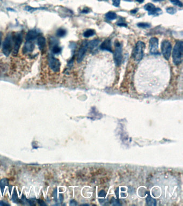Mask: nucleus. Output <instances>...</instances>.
Listing matches in <instances>:
<instances>
[{"label":"nucleus","mask_w":183,"mask_h":206,"mask_svg":"<svg viewBox=\"0 0 183 206\" xmlns=\"http://www.w3.org/2000/svg\"><path fill=\"white\" fill-rule=\"evenodd\" d=\"M183 42L182 41L177 42L173 51V62L175 65H180L183 60Z\"/></svg>","instance_id":"obj_1"},{"label":"nucleus","mask_w":183,"mask_h":206,"mask_svg":"<svg viewBox=\"0 0 183 206\" xmlns=\"http://www.w3.org/2000/svg\"><path fill=\"white\" fill-rule=\"evenodd\" d=\"M145 44L141 41H138L135 46L133 52V58L135 61H140L144 56V50L145 49Z\"/></svg>","instance_id":"obj_2"},{"label":"nucleus","mask_w":183,"mask_h":206,"mask_svg":"<svg viewBox=\"0 0 183 206\" xmlns=\"http://www.w3.org/2000/svg\"><path fill=\"white\" fill-rule=\"evenodd\" d=\"M14 39L12 35L9 34L5 39L3 44L2 52L5 56H9L13 49Z\"/></svg>","instance_id":"obj_3"},{"label":"nucleus","mask_w":183,"mask_h":206,"mask_svg":"<svg viewBox=\"0 0 183 206\" xmlns=\"http://www.w3.org/2000/svg\"><path fill=\"white\" fill-rule=\"evenodd\" d=\"M113 59L116 65L117 66H120L122 61V48L121 44L119 42L116 43Z\"/></svg>","instance_id":"obj_4"},{"label":"nucleus","mask_w":183,"mask_h":206,"mask_svg":"<svg viewBox=\"0 0 183 206\" xmlns=\"http://www.w3.org/2000/svg\"><path fill=\"white\" fill-rule=\"evenodd\" d=\"M172 46L169 41L165 40L161 44V51L163 55L166 60H169L171 55Z\"/></svg>","instance_id":"obj_5"},{"label":"nucleus","mask_w":183,"mask_h":206,"mask_svg":"<svg viewBox=\"0 0 183 206\" xmlns=\"http://www.w3.org/2000/svg\"><path fill=\"white\" fill-rule=\"evenodd\" d=\"M48 64L51 69L55 73L59 72L60 70L61 63L58 59L55 58L52 55H49L48 57Z\"/></svg>","instance_id":"obj_6"},{"label":"nucleus","mask_w":183,"mask_h":206,"mask_svg":"<svg viewBox=\"0 0 183 206\" xmlns=\"http://www.w3.org/2000/svg\"><path fill=\"white\" fill-rule=\"evenodd\" d=\"M14 45L13 49V55L17 56L22 42V36L21 33H17L13 36Z\"/></svg>","instance_id":"obj_7"},{"label":"nucleus","mask_w":183,"mask_h":206,"mask_svg":"<svg viewBox=\"0 0 183 206\" xmlns=\"http://www.w3.org/2000/svg\"><path fill=\"white\" fill-rule=\"evenodd\" d=\"M144 9L145 10L148 11L149 15H152L154 16H157L162 14L163 11L160 8H156L151 3L146 4L144 6Z\"/></svg>","instance_id":"obj_8"},{"label":"nucleus","mask_w":183,"mask_h":206,"mask_svg":"<svg viewBox=\"0 0 183 206\" xmlns=\"http://www.w3.org/2000/svg\"><path fill=\"white\" fill-rule=\"evenodd\" d=\"M88 49V42L86 40H84L82 43L77 53V61L78 63H80L83 61V59L86 55Z\"/></svg>","instance_id":"obj_9"},{"label":"nucleus","mask_w":183,"mask_h":206,"mask_svg":"<svg viewBox=\"0 0 183 206\" xmlns=\"http://www.w3.org/2000/svg\"><path fill=\"white\" fill-rule=\"evenodd\" d=\"M150 53L152 55H159V39L155 37H153L149 40Z\"/></svg>","instance_id":"obj_10"},{"label":"nucleus","mask_w":183,"mask_h":206,"mask_svg":"<svg viewBox=\"0 0 183 206\" xmlns=\"http://www.w3.org/2000/svg\"><path fill=\"white\" fill-rule=\"evenodd\" d=\"M39 33L37 30H31L28 32L26 35V41L32 42L36 38H38L39 36Z\"/></svg>","instance_id":"obj_11"},{"label":"nucleus","mask_w":183,"mask_h":206,"mask_svg":"<svg viewBox=\"0 0 183 206\" xmlns=\"http://www.w3.org/2000/svg\"><path fill=\"white\" fill-rule=\"evenodd\" d=\"M100 49L103 51H108L112 53V46H111V40L110 39H106L102 43L100 46Z\"/></svg>","instance_id":"obj_12"},{"label":"nucleus","mask_w":183,"mask_h":206,"mask_svg":"<svg viewBox=\"0 0 183 206\" xmlns=\"http://www.w3.org/2000/svg\"><path fill=\"white\" fill-rule=\"evenodd\" d=\"M100 43V41L98 39L93 40L88 42V47L90 49V52L92 53L96 52Z\"/></svg>","instance_id":"obj_13"},{"label":"nucleus","mask_w":183,"mask_h":206,"mask_svg":"<svg viewBox=\"0 0 183 206\" xmlns=\"http://www.w3.org/2000/svg\"><path fill=\"white\" fill-rule=\"evenodd\" d=\"M35 49V45L32 42H26L23 48L22 51L24 54H27L33 52Z\"/></svg>","instance_id":"obj_14"},{"label":"nucleus","mask_w":183,"mask_h":206,"mask_svg":"<svg viewBox=\"0 0 183 206\" xmlns=\"http://www.w3.org/2000/svg\"><path fill=\"white\" fill-rule=\"evenodd\" d=\"M39 49L41 51H44L46 47V39L43 36H39L37 40Z\"/></svg>","instance_id":"obj_15"},{"label":"nucleus","mask_w":183,"mask_h":206,"mask_svg":"<svg viewBox=\"0 0 183 206\" xmlns=\"http://www.w3.org/2000/svg\"><path fill=\"white\" fill-rule=\"evenodd\" d=\"M117 18V15L116 12L113 11H109L105 14V18L109 21H113Z\"/></svg>","instance_id":"obj_16"},{"label":"nucleus","mask_w":183,"mask_h":206,"mask_svg":"<svg viewBox=\"0 0 183 206\" xmlns=\"http://www.w3.org/2000/svg\"><path fill=\"white\" fill-rule=\"evenodd\" d=\"M96 34V31L93 29H88L83 33V36L85 38H90Z\"/></svg>","instance_id":"obj_17"},{"label":"nucleus","mask_w":183,"mask_h":206,"mask_svg":"<svg viewBox=\"0 0 183 206\" xmlns=\"http://www.w3.org/2000/svg\"><path fill=\"white\" fill-rule=\"evenodd\" d=\"M9 184V180L7 178H4L2 179L1 181H0V188L2 191V193H3L4 189L6 186H7V185Z\"/></svg>","instance_id":"obj_18"},{"label":"nucleus","mask_w":183,"mask_h":206,"mask_svg":"<svg viewBox=\"0 0 183 206\" xmlns=\"http://www.w3.org/2000/svg\"><path fill=\"white\" fill-rule=\"evenodd\" d=\"M56 35L59 37H63L66 35L67 34V31H66L65 29L63 28H59L58 30V31H56Z\"/></svg>","instance_id":"obj_19"},{"label":"nucleus","mask_w":183,"mask_h":206,"mask_svg":"<svg viewBox=\"0 0 183 206\" xmlns=\"http://www.w3.org/2000/svg\"><path fill=\"white\" fill-rule=\"evenodd\" d=\"M137 26L138 28H150L151 27V25L148 23H144V22H142V23H138L137 24Z\"/></svg>","instance_id":"obj_20"},{"label":"nucleus","mask_w":183,"mask_h":206,"mask_svg":"<svg viewBox=\"0 0 183 206\" xmlns=\"http://www.w3.org/2000/svg\"><path fill=\"white\" fill-rule=\"evenodd\" d=\"M61 51V48L58 45L53 46L52 49V52L54 54H59Z\"/></svg>","instance_id":"obj_21"},{"label":"nucleus","mask_w":183,"mask_h":206,"mask_svg":"<svg viewBox=\"0 0 183 206\" xmlns=\"http://www.w3.org/2000/svg\"><path fill=\"white\" fill-rule=\"evenodd\" d=\"M166 12L169 14L173 15L177 12V10L176 8L173 7L167 8L166 9Z\"/></svg>","instance_id":"obj_22"},{"label":"nucleus","mask_w":183,"mask_h":206,"mask_svg":"<svg viewBox=\"0 0 183 206\" xmlns=\"http://www.w3.org/2000/svg\"><path fill=\"white\" fill-rule=\"evenodd\" d=\"M169 1L175 6H176L179 7H182L183 6L182 3L180 1V0H169Z\"/></svg>","instance_id":"obj_23"},{"label":"nucleus","mask_w":183,"mask_h":206,"mask_svg":"<svg viewBox=\"0 0 183 206\" xmlns=\"http://www.w3.org/2000/svg\"><path fill=\"white\" fill-rule=\"evenodd\" d=\"M113 5L116 7H119L120 4V0H112Z\"/></svg>","instance_id":"obj_24"},{"label":"nucleus","mask_w":183,"mask_h":206,"mask_svg":"<svg viewBox=\"0 0 183 206\" xmlns=\"http://www.w3.org/2000/svg\"><path fill=\"white\" fill-rule=\"evenodd\" d=\"M18 200V196L17 194V193H16V191L15 190L14 191V194L13 196V200L15 201V202H16Z\"/></svg>","instance_id":"obj_25"},{"label":"nucleus","mask_w":183,"mask_h":206,"mask_svg":"<svg viewBox=\"0 0 183 206\" xmlns=\"http://www.w3.org/2000/svg\"><path fill=\"white\" fill-rule=\"evenodd\" d=\"M90 11H91L90 9L88 8H84L83 10H82V11H81V12L83 13V14H88V13L90 12Z\"/></svg>","instance_id":"obj_26"},{"label":"nucleus","mask_w":183,"mask_h":206,"mask_svg":"<svg viewBox=\"0 0 183 206\" xmlns=\"http://www.w3.org/2000/svg\"><path fill=\"white\" fill-rule=\"evenodd\" d=\"M117 25L118 26H124V27H127V25L126 23H125L124 22H122L120 21L119 22H118L117 23Z\"/></svg>","instance_id":"obj_27"},{"label":"nucleus","mask_w":183,"mask_h":206,"mask_svg":"<svg viewBox=\"0 0 183 206\" xmlns=\"http://www.w3.org/2000/svg\"><path fill=\"white\" fill-rule=\"evenodd\" d=\"M9 205L7 203H5L4 201H0V206H9Z\"/></svg>","instance_id":"obj_28"},{"label":"nucleus","mask_w":183,"mask_h":206,"mask_svg":"<svg viewBox=\"0 0 183 206\" xmlns=\"http://www.w3.org/2000/svg\"><path fill=\"white\" fill-rule=\"evenodd\" d=\"M138 9H134V10H132L131 11V12L132 14H134L136 13V12L138 11Z\"/></svg>","instance_id":"obj_29"},{"label":"nucleus","mask_w":183,"mask_h":206,"mask_svg":"<svg viewBox=\"0 0 183 206\" xmlns=\"http://www.w3.org/2000/svg\"><path fill=\"white\" fill-rule=\"evenodd\" d=\"M135 1L138 2V3H142L144 2V0H135Z\"/></svg>","instance_id":"obj_30"},{"label":"nucleus","mask_w":183,"mask_h":206,"mask_svg":"<svg viewBox=\"0 0 183 206\" xmlns=\"http://www.w3.org/2000/svg\"><path fill=\"white\" fill-rule=\"evenodd\" d=\"M2 33L0 32V47H1V40H2Z\"/></svg>","instance_id":"obj_31"},{"label":"nucleus","mask_w":183,"mask_h":206,"mask_svg":"<svg viewBox=\"0 0 183 206\" xmlns=\"http://www.w3.org/2000/svg\"><path fill=\"white\" fill-rule=\"evenodd\" d=\"M152 1L154 2H161V1H164V0H152Z\"/></svg>","instance_id":"obj_32"},{"label":"nucleus","mask_w":183,"mask_h":206,"mask_svg":"<svg viewBox=\"0 0 183 206\" xmlns=\"http://www.w3.org/2000/svg\"><path fill=\"white\" fill-rule=\"evenodd\" d=\"M125 1H127V2H131L132 0H124Z\"/></svg>","instance_id":"obj_33"},{"label":"nucleus","mask_w":183,"mask_h":206,"mask_svg":"<svg viewBox=\"0 0 183 206\" xmlns=\"http://www.w3.org/2000/svg\"><path fill=\"white\" fill-rule=\"evenodd\" d=\"M99 1H107V0H99Z\"/></svg>","instance_id":"obj_34"}]
</instances>
